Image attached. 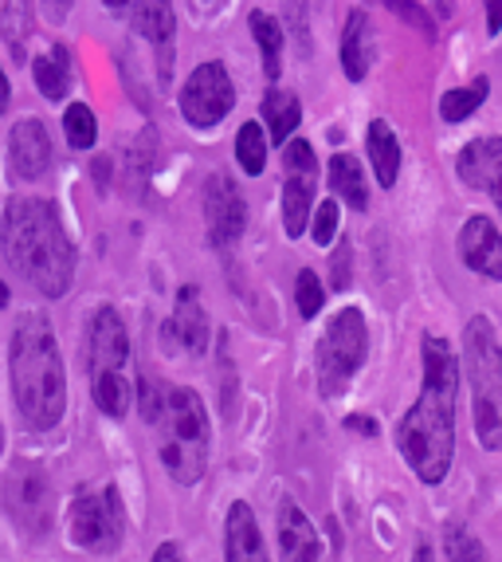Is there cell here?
Returning a JSON list of instances; mask_svg holds the SVG:
<instances>
[{"mask_svg": "<svg viewBox=\"0 0 502 562\" xmlns=\"http://www.w3.org/2000/svg\"><path fill=\"white\" fill-rule=\"evenodd\" d=\"M44 9L52 20H64L67 12H71V0H44Z\"/></svg>", "mask_w": 502, "mask_h": 562, "instance_id": "cell-36", "label": "cell"}, {"mask_svg": "<svg viewBox=\"0 0 502 562\" xmlns=\"http://www.w3.org/2000/svg\"><path fill=\"white\" fill-rule=\"evenodd\" d=\"M251 36H255V44H260L263 71H267V79L275 83V79L283 76V29H279V20L267 16V12H251Z\"/></svg>", "mask_w": 502, "mask_h": 562, "instance_id": "cell-25", "label": "cell"}, {"mask_svg": "<svg viewBox=\"0 0 502 562\" xmlns=\"http://www.w3.org/2000/svg\"><path fill=\"white\" fill-rule=\"evenodd\" d=\"M67 535L75 547H83L91 554L118 551L122 535H126V507H122L118 487L75 496L71 512H67Z\"/></svg>", "mask_w": 502, "mask_h": 562, "instance_id": "cell-8", "label": "cell"}, {"mask_svg": "<svg viewBox=\"0 0 502 562\" xmlns=\"http://www.w3.org/2000/svg\"><path fill=\"white\" fill-rule=\"evenodd\" d=\"M236 106V87L224 71V64H201L193 76L181 87V114L193 126L208 131L220 119H228V111Z\"/></svg>", "mask_w": 502, "mask_h": 562, "instance_id": "cell-11", "label": "cell"}, {"mask_svg": "<svg viewBox=\"0 0 502 562\" xmlns=\"http://www.w3.org/2000/svg\"><path fill=\"white\" fill-rule=\"evenodd\" d=\"M365 150H369L373 173L381 181V189H392L400 178V142L392 134L389 122H369V134H365Z\"/></svg>", "mask_w": 502, "mask_h": 562, "instance_id": "cell-21", "label": "cell"}, {"mask_svg": "<svg viewBox=\"0 0 502 562\" xmlns=\"http://www.w3.org/2000/svg\"><path fill=\"white\" fill-rule=\"evenodd\" d=\"M87 374H91L94 405L106 417H126L134 405V374H130V335L114 307H99L87 327Z\"/></svg>", "mask_w": 502, "mask_h": 562, "instance_id": "cell-5", "label": "cell"}, {"mask_svg": "<svg viewBox=\"0 0 502 562\" xmlns=\"http://www.w3.org/2000/svg\"><path fill=\"white\" fill-rule=\"evenodd\" d=\"M338 272H334V288L338 291H345L350 288V244H342V248H338Z\"/></svg>", "mask_w": 502, "mask_h": 562, "instance_id": "cell-34", "label": "cell"}, {"mask_svg": "<svg viewBox=\"0 0 502 562\" xmlns=\"http://www.w3.org/2000/svg\"><path fill=\"white\" fill-rule=\"evenodd\" d=\"M369 64H373L369 16H365V12H350V20H345V32H342V71H345V79L362 83V79L369 76Z\"/></svg>", "mask_w": 502, "mask_h": 562, "instance_id": "cell-20", "label": "cell"}, {"mask_svg": "<svg viewBox=\"0 0 502 562\" xmlns=\"http://www.w3.org/2000/svg\"><path fill=\"white\" fill-rule=\"evenodd\" d=\"M330 189H334L350 209H357V213L369 205V186H365L362 161H357L354 154H334V158H330Z\"/></svg>", "mask_w": 502, "mask_h": 562, "instance_id": "cell-23", "label": "cell"}, {"mask_svg": "<svg viewBox=\"0 0 502 562\" xmlns=\"http://www.w3.org/2000/svg\"><path fill=\"white\" fill-rule=\"evenodd\" d=\"M279 562H322V539L298 504L279 507Z\"/></svg>", "mask_w": 502, "mask_h": 562, "instance_id": "cell-18", "label": "cell"}, {"mask_svg": "<svg viewBox=\"0 0 502 562\" xmlns=\"http://www.w3.org/2000/svg\"><path fill=\"white\" fill-rule=\"evenodd\" d=\"M0 248L24 283L59 300L75 280V244L67 236L59 209L44 198H12L0 221Z\"/></svg>", "mask_w": 502, "mask_h": 562, "instance_id": "cell-2", "label": "cell"}, {"mask_svg": "<svg viewBox=\"0 0 502 562\" xmlns=\"http://www.w3.org/2000/svg\"><path fill=\"white\" fill-rule=\"evenodd\" d=\"M9 378H12V402H16L20 417L32 429L47 432L64 422V409H67L64 358H59L52 323L44 315H36V311L16 319V330H12V342H9Z\"/></svg>", "mask_w": 502, "mask_h": 562, "instance_id": "cell-3", "label": "cell"}, {"mask_svg": "<svg viewBox=\"0 0 502 562\" xmlns=\"http://www.w3.org/2000/svg\"><path fill=\"white\" fill-rule=\"evenodd\" d=\"M134 394L141 402V417L158 432V452L166 472L178 484H196L208 469V437H213L201 394L185 390V385L158 390L146 378L134 385Z\"/></svg>", "mask_w": 502, "mask_h": 562, "instance_id": "cell-4", "label": "cell"}, {"mask_svg": "<svg viewBox=\"0 0 502 562\" xmlns=\"http://www.w3.org/2000/svg\"><path fill=\"white\" fill-rule=\"evenodd\" d=\"M456 173L467 189L491 193L502 213V138H475L456 158Z\"/></svg>", "mask_w": 502, "mask_h": 562, "instance_id": "cell-15", "label": "cell"}, {"mask_svg": "<svg viewBox=\"0 0 502 562\" xmlns=\"http://www.w3.org/2000/svg\"><path fill=\"white\" fill-rule=\"evenodd\" d=\"M345 429L362 432V437H377V432H381V425L373 422V417H365V413H350V417H345Z\"/></svg>", "mask_w": 502, "mask_h": 562, "instance_id": "cell-33", "label": "cell"}, {"mask_svg": "<svg viewBox=\"0 0 502 562\" xmlns=\"http://www.w3.org/2000/svg\"><path fill=\"white\" fill-rule=\"evenodd\" d=\"M52 169V138L44 122L24 119L9 131V173L16 181H39Z\"/></svg>", "mask_w": 502, "mask_h": 562, "instance_id": "cell-14", "label": "cell"}, {"mask_svg": "<svg viewBox=\"0 0 502 562\" xmlns=\"http://www.w3.org/2000/svg\"><path fill=\"white\" fill-rule=\"evenodd\" d=\"M208 4H213V0H208Z\"/></svg>", "mask_w": 502, "mask_h": 562, "instance_id": "cell-44", "label": "cell"}, {"mask_svg": "<svg viewBox=\"0 0 502 562\" xmlns=\"http://www.w3.org/2000/svg\"><path fill=\"white\" fill-rule=\"evenodd\" d=\"M369 358V327L357 307H342L318 342V394L338 397Z\"/></svg>", "mask_w": 502, "mask_h": 562, "instance_id": "cell-7", "label": "cell"}, {"mask_svg": "<svg viewBox=\"0 0 502 562\" xmlns=\"http://www.w3.org/2000/svg\"><path fill=\"white\" fill-rule=\"evenodd\" d=\"M338 221H342V213H338V201L326 198L322 205H315V221H310V236H315L318 248H330V240L338 236Z\"/></svg>", "mask_w": 502, "mask_h": 562, "instance_id": "cell-31", "label": "cell"}, {"mask_svg": "<svg viewBox=\"0 0 502 562\" xmlns=\"http://www.w3.org/2000/svg\"><path fill=\"white\" fill-rule=\"evenodd\" d=\"M0 496H4V507L9 516L16 519L28 535H47L52 527V480H47L44 469L36 464H12L4 484H0Z\"/></svg>", "mask_w": 502, "mask_h": 562, "instance_id": "cell-9", "label": "cell"}, {"mask_svg": "<svg viewBox=\"0 0 502 562\" xmlns=\"http://www.w3.org/2000/svg\"><path fill=\"white\" fill-rule=\"evenodd\" d=\"M283 166H287V178H283V225L287 236L298 240L307 233L310 213H315V186H318V158L310 142H287V154H283Z\"/></svg>", "mask_w": 502, "mask_h": 562, "instance_id": "cell-10", "label": "cell"}, {"mask_svg": "<svg viewBox=\"0 0 502 562\" xmlns=\"http://www.w3.org/2000/svg\"><path fill=\"white\" fill-rule=\"evenodd\" d=\"M483 9H487V32L499 36L502 32V0H483Z\"/></svg>", "mask_w": 502, "mask_h": 562, "instance_id": "cell-35", "label": "cell"}, {"mask_svg": "<svg viewBox=\"0 0 502 562\" xmlns=\"http://www.w3.org/2000/svg\"><path fill=\"white\" fill-rule=\"evenodd\" d=\"M161 347H166V355H205L208 319H205V307H201L196 288H181L173 319L161 323Z\"/></svg>", "mask_w": 502, "mask_h": 562, "instance_id": "cell-13", "label": "cell"}, {"mask_svg": "<svg viewBox=\"0 0 502 562\" xmlns=\"http://www.w3.org/2000/svg\"><path fill=\"white\" fill-rule=\"evenodd\" d=\"M444 551L452 562H487L483 543H479L471 531H464V527H452V531L444 535Z\"/></svg>", "mask_w": 502, "mask_h": 562, "instance_id": "cell-30", "label": "cell"}, {"mask_svg": "<svg viewBox=\"0 0 502 562\" xmlns=\"http://www.w3.org/2000/svg\"><path fill=\"white\" fill-rule=\"evenodd\" d=\"M260 111H263V119H267L271 142H290L295 126L303 122V103H298L290 91H279V87H271V91L263 94Z\"/></svg>", "mask_w": 502, "mask_h": 562, "instance_id": "cell-24", "label": "cell"}, {"mask_svg": "<svg viewBox=\"0 0 502 562\" xmlns=\"http://www.w3.org/2000/svg\"><path fill=\"white\" fill-rule=\"evenodd\" d=\"M0 449H4V429H0Z\"/></svg>", "mask_w": 502, "mask_h": 562, "instance_id": "cell-43", "label": "cell"}, {"mask_svg": "<svg viewBox=\"0 0 502 562\" xmlns=\"http://www.w3.org/2000/svg\"><path fill=\"white\" fill-rule=\"evenodd\" d=\"M440 12L447 16V12H452V0H440Z\"/></svg>", "mask_w": 502, "mask_h": 562, "instance_id": "cell-42", "label": "cell"}, {"mask_svg": "<svg viewBox=\"0 0 502 562\" xmlns=\"http://www.w3.org/2000/svg\"><path fill=\"white\" fill-rule=\"evenodd\" d=\"M459 252H464V263L475 276L502 283V233L487 216H471L467 221L464 233H459Z\"/></svg>", "mask_w": 502, "mask_h": 562, "instance_id": "cell-16", "label": "cell"}, {"mask_svg": "<svg viewBox=\"0 0 502 562\" xmlns=\"http://www.w3.org/2000/svg\"><path fill=\"white\" fill-rule=\"evenodd\" d=\"M32 76H36V87L47 103H59L71 91V56H67V47L56 44L52 52L32 59Z\"/></svg>", "mask_w": 502, "mask_h": 562, "instance_id": "cell-22", "label": "cell"}, {"mask_svg": "<svg viewBox=\"0 0 502 562\" xmlns=\"http://www.w3.org/2000/svg\"><path fill=\"white\" fill-rule=\"evenodd\" d=\"M385 9L397 12V16L404 20V24H412V29L424 32L429 40H436V24H432L429 9H424L420 0H385Z\"/></svg>", "mask_w": 502, "mask_h": 562, "instance_id": "cell-32", "label": "cell"}, {"mask_svg": "<svg viewBox=\"0 0 502 562\" xmlns=\"http://www.w3.org/2000/svg\"><path fill=\"white\" fill-rule=\"evenodd\" d=\"M149 562H181V551L173 543H161L158 551H153V559Z\"/></svg>", "mask_w": 502, "mask_h": 562, "instance_id": "cell-37", "label": "cell"}, {"mask_svg": "<svg viewBox=\"0 0 502 562\" xmlns=\"http://www.w3.org/2000/svg\"><path fill=\"white\" fill-rule=\"evenodd\" d=\"M106 9H126V4H130V0H103Z\"/></svg>", "mask_w": 502, "mask_h": 562, "instance_id": "cell-41", "label": "cell"}, {"mask_svg": "<svg viewBox=\"0 0 502 562\" xmlns=\"http://www.w3.org/2000/svg\"><path fill=\"white\" fill-rule=\"evenodd\" d=\"M456 402H459V362L452 342L424 335V385L420 397L397 425V445L409 469L424 484H440L452 472L456 457Z\"/></svg>", "mask_w": 502, "mask_h": 562, "instance_id": "cell-1", "label": "cell"}, {"mask_svg": "<svg viewBox=\"0 0 502 562\" xmlns=\"http://www.w3.org/2000/svg\"><path fill=\"white\" fill-rule=\"evenodd\" d=\"M464 370L471 382V409L479 445L491 452H502V347L491 323H467L464 330Z\"/></svg>", "mask_w": 502, "mask_h": 562, "instance_id": "cell-6", "label": "cell"}, {"mask_svg": "<svg viewBox=\"0 0 502 562\" xmlns=\"http://www.w3.org/2000/svg\"><path fill=\"white\" fill-rule=\"evenodd\" d=\"M295 300H298V315H303V319H318V311H322V303H326V288H322V280L310 272V268H303V272H298Z\"/></svg>", "mask_w": 502, "mask_h": 562, "instance_id": "cell-29", "label": "cell"}, {"mask_svg": "<svg viewBox=\"0 0 502 562\" xmlns=\"http://www.w3.org/2000/svg\"><path fill=\"white\" fill-rule=\"evenodd\" d=\"M64 134L71 142V150H91L99 142V122H94V111L87 103H71L64 114Z\"/></svg>", "mask_w": 502, "mask_h": 562, "instance_id": "cell-28", "label": "cell"}, {"mask_svg": "<svg viewBox=\"0 0 502 562\" xmlns=\"http://www.w3.org/2000/svg\"><path fill=\"white\" fill-rule=\"evenodd\" d=\"M491 94V83L487 79H475L471 87H459V91H447L440 99V119L444 122H464L467 114H475L483 106V99Z\"/></svg>", "mask_w": 502, "mask_h": 562, "instance_id": "cell-27", "label": "cell"}, {"mask_svg": "<svg viewBox=\"0 0 502 562\" xmlns=\"http://www.w3.org/2000/svg\"><path fill=\"white\" fill-rule=\"evenodd\" d=\"M134 32L149 40L161 52V67H169V52H173V32H178V16H173V0H134L130 9Z\"/></svg>", "mask_w": 502, "mask_h": 562, "instance_id": "cell-19", "label": "cell"}, {"mask_svg": "<svg viewBox=\"0 0 502 562\" xmlns=\"http://www.w3.org/2000/svg\"><path fill=\"white\" fill-rule=\"evenodd\" d=\"M9 99H12V87H9V76H4V67H0V114L9 111Z\"/></svg>", "mask_w": 502, "mask_h": 562, "instance_id": "cell-38", "label": "cell"}, {"mask_svg": "<svg viewBox=\"0 0 502 562\" xmlns=\"http://www.w3.org/2000/svg\"><path fill=\"white\" fill-rule=\"evenodd\" d=\"M224 559L228 562H271L267 543H263V531L255 524V512L248 504L228 507V519H224Z\"/></svg>", "mask_w": 502, "mask_h": 562, "instance_id": "cell-17", "label": "cell"}, {"mask_svg": "<svg viewBox=\"0 0 502 562\" xmlns=\"http://www.w3.org/2000/svg\"><path fill=\"white\" fill-rule=\"evenodd\" d=\"M236 161L248 178H260L267 169V134H263L260 122H243L240 134H236Z\"/></svg>", "mask_w": 502, "mask_h": 562, "instance_id": "cell-26", "label": "cell"}, {"mask_svg": "<svg viewBox=\"0 0 502 562\" xmlns=\"http://www.w3.org/2000/svg\"><path fill=\"white\" fill-rule=\"evenodd\" d=\"M0 307H9V283L0 280Z\"/></svg>", "mask_w": 502, "mask_h": 562, "instance_id": "cell-40", "label": "cell"}, {"mask_svg": "<svg viewBox=\"0 0 502 562\" xmlns=\"http://www.w3.org/2000/svg\"><path fill=\"white\" fill-rule=\"evenodd\" d=\"M205 221H208V244H213L216 252L232 248L243 236V228H248V205L236 193L232 178L213 173L205 181Z\"/></svg>", "mask_w": 502, "mask_h": 562, "instance_id": "cell-12", "label": "cell"}, {"mask_svg": "<svg viewBox=\"0 0 502 562\" xmlns=\"http://www.w3.org/2000/svg\"><path fill=\"white\" fill-rule=\"evenodd\" d=\"M412 562H432V547L429 543H420L417 554H412Z\"/></svg>", "mask_w": 502, "mask_h": 562, "instance_id": "cell-39", "label": "cell"}]
</instances>
